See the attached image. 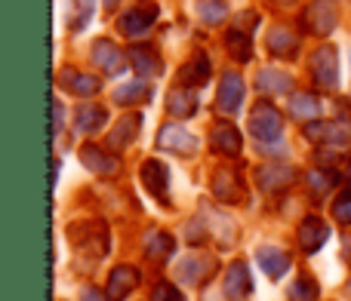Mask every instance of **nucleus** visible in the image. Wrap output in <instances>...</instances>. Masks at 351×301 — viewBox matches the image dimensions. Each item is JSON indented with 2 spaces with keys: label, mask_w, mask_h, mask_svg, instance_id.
I'll return each instance as SVG.
<instances>
[{
  "label": "nucleus",
  "mask_w": 351,
  "mask_h": 301,
  "mask_svg": "<svg viewBox=\"0 0 351 301\" xmlns=\"http://www.w3.org/2000/svg\"><path fill=\"white\" fill-rule=\"evenodd\" d=\"M68 237H71L74 249L77 252H84L86 259H102L105 252H108L111 246V237H108V228H105V222H77L68 228Z\"/></svg>",
  "instance_id": "nucleus-1"
},
{
  "label": "nucleus",
  "mask_w": 351,
  "mask_h": 301,
  "mask_svg": "<svg viewBox=\"0 0 351 301\" xmlns=\"http://www.w3.org/2000/svg\"><path fill=\"white\" fill-rule=\"evenodd\" d=\"M336 22H339V0H311L302 12V28L317 37H327Z\"/></svg>",
  "instance_id": "nucleus-2"
},
{
  "label": "nucleus",
  "mask_w": 351,
  "mask_h": 301,
  "mask_svg": "<svg viewBox=\"0 0 351 301\" xmlns=\"http://www.w3.org/2000/svg\"><path fill=\"white\" fill-rule=\"evenodd\" d=\"M280 133H284V117L278 114L274 105L259 102L253 108V117H250V135H253L259 145H268V142H278Z\"/></svg>",
  "instance_id": "nucleus-3"
},
{
  "label": "nucleus",
  "mask_w": 351,
  "mask_h": 301,
  "mask_svg": "<svg viewBox=\"0 0 351 301\" xmlns=\"http://www.w3.org/2000/svg\"><path fill=\"white\" fill-rule=\"evenodd\" d=\"M311 77L321 83V90L333 92L339 86V49L333 43H324L311 53Z\"/></svg>",
  "instance_id": "nucleus-4"
},
{
  "label": "nucleus",
  "mask_w": 351,
  "mask_h": 301,
  "mask_svg": "<svg viewBox=\"0 0 351 301\" xmlns=\"http://www.w3.org/2000/svg\"><path fill=\"white\" fill-rule=\"evenodd\" d=\"M139 179H142V185L148 187V194H152L158 203H170V169L164 166L160 160H145L142 163V169H139Z\"/></svg>",
  "instance_id": "nucleus-5"
},
{
  "label": "nucleus",
  "mask_w": 351,
  "mask_h": 301,
  "mask_svg": "<svg viewBox=\"0 0 351 301\" xmlns=\"http://www.w3.org/2000/svg\"><path fill=\"white\" fill-rule=\"evenodd\" d=\"M158 148L173 150V154H179V157H191V154H197V135H191L185 127H179V123H167L158 133Z\"/></svg>",
  "instance_id": "nucleus-6"
},
{
  "label": "nucleus",
  "mask_w": 351,
  "mask_h": 301,
  "mask_svg": "<svg viewBox=\"0 0 351 301\" xmlns=\"http://www.w3.org/2000/svg\"><path fill=\"white\" fill-rule=\"evenodd\" d=\"M296 181V169L287 166V163H265V166L256 169V185L259 191L274 194V191H284Z\"/></svg>",
  "instance_id": "nucleus-7"
},
{
  "label": "nucleus",
  "mask_w": 351,
  "mask_h": 301,
  "mask_svg": "<svg viewBox=\"0 0 351 301\" xmlns=\"http://www.w3.org/2000/svg\"><path fill=\"white\" fill-rule=\"evenodd\" d=\"M213 274H216V261H213L210 255H188V259H182V265L176 267V277L188 286H204Z\"/></svg>",
  "instance_id": "nucleus-8"
},
{
  "label": "nucleus",
  "mask_w": 351,
  "mask_h": 301,
  "mask_svg": "<svg viewBox=\"0 0 351 301\" xmlns=\"http://www.w3.org/2000/svg\"><path fill=\"white\" fill-rule=\"evenodd\" d=\"M154 22H158V3L145 0V3H139V6H133V10L123 12L121 31H123L127 37H139V34H145V31L152 28Z\"/></svg>",
  "instance_id": "nucleus-9"
},
{
  "label": "nucleus",
  "mask_w": 351,
  "mask_h": 301,
  "mask_svg": "<svg viewBox=\"0 0 351 301\" xmlns=\"http://www.w3.org/2000/svg\"><path fill=\"white\" fill-rule=\"evenodd\" d=\"M305 135L311 142H324V145H348L351 142V127L346 120H333V123H324L315 120L305 127Z\"/></svg>",
  "instance_id": "nucleus-10"
},
{
  "label": "nucleus",
  "mask_w": 351,
  "mask_h": 301,
  "mask_svg": "<svg viewBox=\"0 0 351 301\" xmlns=\"http://www.w3.org/2000/svg\"><path fill=\"white\" fill-rule=\"evenodd\" d=\"M243 102V77L237 71H228L222 74V83H219V96H216V105L222 114H234Z\"/></svg>",
  "instance_id": "nucleus-11"
},
{
  "label": "nucleus",
  "mask_w": 351,
  "mask_h": 301,
  "mask_svg": "<svg viewBox=\"0 0 351 301\" xmlns=\"http://www.w3.org/2000/svg\"><path fill=\"white\" fill-rule=\"evenodd\" d=\"M136 289H139V271L130 265L114 267L108 277V286H105V292H108L111 301H123L127 296H133Z\"/></svg>",
  "instance_id": "nucleus-12"
},
{
  "label": "nucleus",
  "mask_w": 351,
  "mask_h": 301,
  "mask_svg": "<svg viewBox=\"0 0 351 301\" xmlns=\"http://www.w3.org/2000/svg\"><path fill=\"white\" fill-rule=\"evenodd\" d=\"M327 240H330V224L321 222L317 215H308L299 224V246H302V252H308V255L317 252Z\"/></svg>",
  "instance_id": "nucleus-13"
},
{
  "label": "nucleus",
  "mask_w": 351,
  "mask_h": 301,
  "mask_svg": "<svg viewBox=\"0 0 351 301\" xmlns=\"http://www.w3.org/2000/svg\"><path fill=\"white\" fill-rule=\"evenodd\" d=\"M253 292V277H250L247 261H234V265L225 271V296L231 301H241Z\"/></svg>",
  "instance_id": "nucleus-14"
},
{
  "label": "nucleus",
  "mask_w": 351,
  "mask_h": 301,
  "mask_svg": "<svg viewBox=\"0 0 351 301\" xmlns=\"http://www.w3.org/2000/svg\"><path fill=\"white\" fill-rule=\"evenodd\" d=\"M210 142H213V150L222 157H237L243 150V135L231 123H216L210 133Z\"/></svg>",
  "instance_id": "nucleus-15"
},
{
  "label": "nucleus",
  "mask_w": 351,
  "mask_h": 301,
  "mask_svg": "<svg viewBox=\"0 0 351 301\" xmlns=\"http://www.w3.org/2000/svg\"><path fill=\"white\" fill-rule=\"evenodd\" d=\"M256 90L265 92V96H287L293 90V77L280 68H262L256 74Z\"/></svg>",
  "instance_id": "nucleus-16"
},
{
  "label": "nucleus",
  "mask_w": 351,
  "mask_h": 301,
  "mask_svg": "<svg viewBox=\"0 0 351 301\" xmlns=\"http://www.w3.org/2000/svg\"><path fill=\"white\" fill-rule=\"evenodd\" d=\"M127 59L142 77H160L164 74V62H160V55L152 47H130Z\"/></svg>",
  "instance_id": "nucleus-17"
},
{
  "label": "nucleus",
  "mask_w": 351,
  "mask_h": 301,
  "mask_svg": "<svg viewBox=\"0 0 351 301\" xmlns=\"http://www.w3.org/2000/svg\"><path fill=\"white\" fill-rule=\"evenodd\" d=\"M256 261L262 265V271L271 280H280L287 271H290V255L278 246H259L256 249Z\"/></svg>",
  "instance_id": "nucleus-18"
},
{
  "label": "nucleus",
  "mask_w": 351,
  "mask_h": 301,
  "mask_svg": "<svg viewBox=\"0 0 351 301\" xmlns=\"http://www.w3.org/2000/svg\"><path fill=\"white\" fill-rule=\"evenodd\" d=\"M213 194H216V200H222V203H241L243 200V185L241 179H237L231 169H219L216 175H213Z\"/></svg>",
  "instance_id": "nucleus-19"
},
{
  "label": "nucleus",
  "mask_w": 351,
  "mask_h": 301,
  "mask_svg": "<svg viewBox=\"0 0 351 301\" xmlns=\"http://www.w3.org/2000/svg\"><path fill=\"white\" fill-rule=\"evenodd\" d=\"M59 86H65V90L74 92V96L90 99L102 90V80L93 77V74H80V71H71V68H68V71L59 74Z\"/></svg>",
  "instance_id": "nucleus-20"
},
{
  "label": "nucleus",
  "mask_w": 351,
  "mask_h": 301,
  "mask_svg": "<svg viewBox=\"0 0 351 301\" xmlns=\"http://www.w3.org/2000/svg\"><path fill=\"white\" fill-rule=\"evenodd\" d=\"M268 53L278 55V59H293V55L299 53V37H296V31L284 28V25L271 28V31H268Z\"/></svg>",
  "instance_id": "nucleus-21"
},
{
  "label": "nucleus",
  "mask_w": 351,
  "mask_h": 301,
  "mask_svg": "<svg viewBox=\"0 0 351 301\" xmlns=\"http://www.w3.org/2000/svg\"><path fill=\"white\" fill-rule=\"evenodd\" d=\"M80 163H84L90 172H99V175H114L117 172V157H111L108 150H102L99 145L80 148Z\"/></svg>",
  "instance_id": "nucleus-22"
},
{
  "label": "nucleus",
  "mask_w": 351,
  "mask_h": 301,
  "mask_svg": "<svg viewBox=\"0 0 351 301\" xmlns=\"http://www.w3.org/2000/svg\"><path fill=\"white\" fill-rule=\"evenodd\" d=\"M206 80H210V59H206L204 53H197L188 65H182L179 86H185V90H200Z\"/></svg>",
  "instance_id": "nucleus-23"
},
{
  "label": "nucleus",
  "mask_w": 351,
  "mask_h": 301,
  "mask_svg": "<svg viewBox=\"0 0 351 301\" xmlns=\"http://www.w3.org/2000/svg\"><path fill=\"white\" fill-rule=\"evenodd\" d=\"M139 127H142V117H139V114L121 117V123H117V127L111 129V135H108V148H111V150L130 148V145L136 142V135H139Z\"/></svg>",
  "instance_id": "nucleus-24"
},
{
  "label": "nucleus",
  "mask_w": 351,
  "mask_h": 301,
  "mask_svg": "<svg viewBox=\"0 0 351 301\" xmlns=\"http://www.w3.org/2000/svg\"><path fill=\"white\" fill-rule=\"evenodd\" d=\"M197 105H200L197 90H185V86H179V90H173L170 96H167V108H170V114L179 117V120H188V117L197 111Z\"/></svg>",
  "instance_id": "nucleus-25"
},
{
  "label": "nucleus",
  "mask_w": 351,
  "mask_h": 301,
  "mask_svg": "<svg viewBox=\"0 0 351 301\" xmlns=\"http://www.w3.org/2000/svg\"><path fill=\"white\" fill-rule=\"evenodd\" d=\"M105 123H108V111H105L102 105H84V108H77V114H74V127L86 135H96Z\"/></svg>",
  "instance_id": "nucleus-26"
},
{
  "label": "nucleus",
  "mask_w": 351,
  "mask_h": 301,
  "mask_svg": "<svg viewBox=\"0 0 351 301\" xmlns=\"http://www.w3.org/2000/svg\"><path fill=\"white\" fill-rule=\"evenodd\" d=\"M93 62H96L99 68H102L105 74H121L123 68V53L114 47L111 40H99L96 47H93Z\"/></svg>",
  "instance_id": "nucleus-27"
},
{
  "label": "nucleus",
  "mask_w": 351,
  "mask_h": 301,
  "mask_svg": "<svg viewBox=\"0 0 351 301\" xmlns=\"http://www.w3.org/2000/svg\"><path fill=\"white\" fill-rule=\"evenodd\" d=\"M290 114L305 123L321 120V99L311 96V92H296V96L290 99Z\"/></svg>",
  "instance_id": "nucleus-28"
},
{
  "label": "nucleus",
  "mask_w": 351,
  "mask_h": 301,
  "mask_svg": "<svg viewBox=\"0 0 351 301\" xmlns=\"http://www.w3.org/2000/svg\"><path fill=\"white\" fill-rule=\"evenodd\" d=\"M173 252H176L173 234H167V231H152V234L145 237V255L152 261H167Z\"/></svg>",
  "instance_id": "nucleus-29"
},
{
  "label": "nucleus",
  "mask_w": 351,
  "mask_h": 301,
  "mask_svg": "<svg viewBox=\"0 0 351 301\" xmlns=\"http://www.w3.org/2000/svg\"><path fill=\"white\" fill-rule=\"evenodd\" d=\"M152 99V86L145 83V80H130V83L117 86L114 90V102L123 105V108H130V105H142Z\"/></svg>",
  "instance_id": "nucleus-30"
},
{
  "label": "nucleus",
  "mask_w": 351,
  "mask_h": 301,
  "mask_svg": "<svg viewBox=\"0 0 351 301\" xmlns=\"http://www.w3.org/2000/svg\"><path fill=\"white\" fill-rule=\"evenodd\" d=\"M225 47H228V53H231V59L234 62H250V55H253L250 34H243L241 28H231L228 34H225Z\"/></svg>",
  "instance_id": "nucleus-31"
},
{
  "label": "nucleus",
  "mask_w": 351,
  "mask_h": 301,
  "mask_svg": "<svg viewBox=\"0 0 351 301\" xmlns=\"http://www.w3.org/2000/svg\"><path fill=\"white\" fill-rule=\"evenodd\" d=\"M305 181H308V187H311V191H315V194H321V197H324V194H327V191H333V187H336V181H339V175H336L333 169H327V166H315L308 175H305Z\"/></svg>",
  "instance_id": "nucleus-32"
},
{
  "label": "nucleus",
  "mask_w": 351,
  "mask_h": 301,
  "mask_svg": "<svg viewBox=\"0 0 351 301\" xmlns=\"http://www.w3.org/2000/svg\"><path fill=\"white\" fill-rule=\"evenodd\" d=\"M197 12L206 25H222L228 16V6H225V0H204V3H197Z\"/></svg>",
  "instance_id": "nucleus-33"
},
{
  "label": "nucleus",
  "mask_w": 351,
  "mask_h": 301,
  "mask_svg": "<svg viewBox=\"0 0 351 301\" xmlns=\"http://www.w3.org/2000/svg\"><path fill=\"white\" fill-rule=\"evenodd\" d=\"M290 301H317V283H315V277H308V274L296 277V283L290 286Z\"/></svg>",
  "instance_id": "nucleus-34"
},
{
  "label": "nucleus",
  "mask_w": 351,
  "mask_h": 301,
  "mask_svg": "<svg viewBox=\"0 0 351 301\" xmlns=\"http://www.w3.org/2000/svg\"><path fill=\"white\" fill-rule=\"evenodd\" d=\"M333 215L339 218L342 224H351V187H346V191L336 197V203H333Z\"/></svg>",
  "instance_id": "nucleus-35"
},
{
  "label": "nucleus",
  "mask_w": 351,
  "mask_h": 301,
  "mask_svg": "<svg viewBox=\"0 0 351 301\" xmlns=\"http://www.w3.org/2000/svg\"><path fill=\"white\" fill-rule=\"evenodd\" d=\"M152 301H185V296H182V292L176 289V286H170V283H160V286H154Z\"/></svg>",
  "instance_id": "nucleus-36"
},
{
  "label": "nucleus",
  "mask_w": 351,
  "mask_h": 301,
  "mask_svg": "<svg viewBox=\"0 0 351 301\" xmlns=\"http://www.w3.org/2000/svg\"><path fill=\"white\" fill-rule=\"evenodd\" d=\"M77 6H80V12H77V22H74V28H84L86 22H90V16H93V0H77Z\"/></svg>",
  "instance_id": "nucleus-37"
},
{
  "label": "nucleus",
  "mask_w": 351,
  "mask_h": 301,
  "mask_svg": "<svg viewBox=\"0 0 351 301\" xmlns=\"http://www.w3.org/2000/svg\"><path fill=\"white\" fill-rule=\"evenodd\" d=\"M80 301H111V298H108V292L96 289V286H86V289L80 292Z\"/></svg>",
  "instance_id": "nucleus-38"
},
{
  "label": "nucleus",
  "mask_w": 351,
  "mask_h": 301,
  "mask_svg": "<svg viewBox=\"0 0 351 301\" xmlns=\"http://www.w3.org/2000/svg\"><path fill=\"white\" fill-rule=\"evenodd\" d=\"M256 22H259V16H256V12H243L237 25H241V28H247V34H250V28H256Z\"/></svg>",
  "instance_id": "nucleus-39"
},
{
  "label": "nucleus",
  "mask_w": 351,
  "mask_h": 301,
  "mask_svg": "<svg viewBox=\"0 0 351 301\" xmlns=\"http://www.w3.org/2000/svg\"><path fill=\"white\" fill-rule=\"evenodd\" d=\"M188 237H191V243H200L204 240V228L197 222H188Z\"/></svg>",
  "instance_id": "nucleus-40"
},
{
  "label": "nucleus",
  "mask_w": 351,
  "mask_h": 301,
  "mask_svg": "<svg viewBox=\"0 0 351 301\" xmlns=\"http://www.w3.org/2000/svg\"><path fill=\"white\" fill-rule=\"evenodd\" d=\"M53 108H56V133H62V123H65V108H62L59 99L53 102Z\"/></svg>",
  "instance_id": "nucleus-41"
},
{
  "label": "nucleus",
  "mask_w": 351,
  "mask_h": 301,
  "mask_svg": "<svg viewBox=\"0 0 351 301\" xmlns=\"http://www.w3.org/2000/svg\"><path fill=\"white\" fill-rule=\"evenodd\" d=\"M339 179L346 181V187H351V157H348V160H342V172H339Z\"/></svg>",
  "instance_id": "nucleus-42"
},
{
  "label": "nucleus",
  "mask_w": 351,
  "mask_h": 301,
  "mask_svg": "<svg viewBox=\"0 0 351 301\" xmlns=\"http://www.w3.org/2000/svg\"><path fill=\"white\" fill-rule=\"evenodd\" d=\"M102 3H105V6H108V10H114V6H117V3H121V0H102Z\"/></svg>",
  "instance_id": "nucleus-43"
},
{
  "label": "nucleus",
  "mask_w": 351,
  "mask_h": 301,
  "mask_svg": "<svg viewBox=\"0 0 351 301\" xmlns=\"http://www.w3.org/2000/svg\"><path fill=\"white\" fill-rule=\"evenodd\" d=\"M278 3H296V0H278Z\"/></svg>",
  "instance_id": "nucleus-44"
}]
</instances>
